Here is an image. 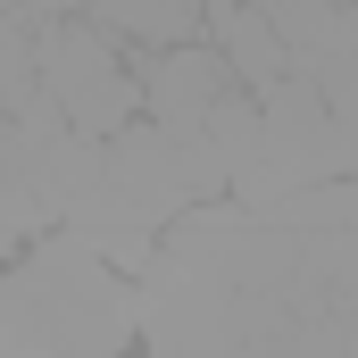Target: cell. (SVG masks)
<instances>
[{
  "mask_svg": "<svg viewBox=\"0 0 358 358\" xmlns=\"http://www.w3.org/2000/svg\"><path fill=\"white\" fill-rule=\"evenodd\" d=\"M34 76L59 100V117H67L76 134H92V142L117 134V125L142 108L134 76L117 67V42H108L100 25H76V17H42V34H34Z\"/></svg>",
  "mask_w": 358,
  "mask_h": 358,
  "instance_id": "6da1fadb",
  "label": "cell"
},
{
  "mask_svg": "<svg viewBox=\"0 0 358 358\" xmlns=\"http://www.w3.org/2000/svg\"><path fill=\"white\" fill-rule=\"evenodd\" d=\"M234 67H225V50H200V42H167V59L150 67V84H142V108L167 125V134H208V125H225L234 117Z\"/></svg>",
  "mask_w": 358,
  "mask_h": 358,
  "instance_id": "7a4b0ae2",
  "label": "cell"
},
{
  "mask_svg": "<svg viewBox=\"0 0 358 358\" xmlns=\"http://www.w3.org/2000/svg\"><path fill=\"white\" fill-rule=\"evenodd\" d=\"M217 42H225V67H234L242 84H259V92H267L275 76L292 67V42L275 34V17H267V8H225Z\"/></svg>",
  "mask_w": 358,
  "mask_h": 358,
  "instance_id": "3957f363",
  "label": "cell"
},
{
  "mask_svg": "<svg viewBox=\"0 0 358 358\" xmlns=\"http://www.w3.org/2000/svg\"><path fill=\"white\" fill-rule=\"evenodd\" d=\"M100 8V25H117V34H134V42H192L200 34V8L208 0H92Z\"/></svg>",
  "mask_w": 358,
  "mask_h": 358,
  "instance_id": "277c9868",
  "label": "cell"
},
{
  "mask_svg": "<svg viewBox=\"0 0 358 358\" xmlns=\"http://www.w3.org/2000/svg\"><path fill=\"white\" fill-rule=\"evenodd\" d=\"M42 92V76H34V34L17 25V8H0V108H25Z\"/></svg>",
  "mask_w": 358,
  "mask_h": 358,
  "instance_id": "5b68a950",
  "label": "cell"
},
{
  "mask_svg": "<svg viewBox=\"0 0 358 358\" xmlns=\"http://www.w3.org/2000/svg\"><path fill=\"white\" fill-rule=\"evenodd\" d=\"M76 8H92V0H17V17H76Z\"/></svg>",
  "mask_w": 358,
  "mask_h": 358,
  "instance_id": "8992f818",
  "label": "cell"
},
{
  "mask_svg": "<svg viewBox=\"0 0 358 358\" xmlns=\"http://www.w3.org/2000/svg\"><path fill=\"white\" fill-rule=\"evenodd\" d=\"M0 8H17V0H0Z\"/></svg>",
  "mask_w": 358,
  "mask_h": 358,
  "instance_id": "52a82bcc",
  "label": "cell"
}]
</instances>
